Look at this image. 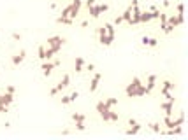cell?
<instances>
[{"label":"cell","mask_w":188,"mask_h":140,"mask_svg":"<svg viewBox=\"0 0 188 140\" xmlns=\"http://www.w3.org/2000/svg\"><path fill=\"white\" fill-rule=\"evenodd\" d=\"M125 95L128 98H134V96H144V95H149V93L146 91V86L143 84V81L139 77H134L132 82L125 88Z\"/></svg>","instance_id":"obj_1"},{"label":"cell","mask_w":188,"mask_h":140,"mask_svg":"<svg viewBox=\"0 0 188 140\" xmlns=\"http://www.w3.org/2000/svg\"><path fill=\"white\" fill-rule=\"evenodd\" d=\"M183 124H185V114H179L176 119H172V116H165V118H164V126H165L167 130L176 128V126H183Z\"/></svg>","instance_id":"obj_2"},{"label":"cell","mask_w":188,"mask_h":140,"mask_svg":"<svg viewBox=\"0 0 188 140\" xmlns=\"http://www.w3.org/2000/svg\"><path fill=\"white\" fill-rule=\"evenodd\" d=\"M60 63L62 61L60 60H55V61H51V60H46L42 65H40V70H42V74H44V77H48V75H51V72H53L56 67H60Z\"/></svg>","instance_id":"obj_3"},{"label":"cell","mask_w":188,"mask_h":140,"mask_svg":"<svg viewBox=\"0 0 188 140\" xmlns=\"http://www.w3.org/2000/svg\"><path fill=\"white\" fill-rule=\"evenodd\" d=\"M46 42H48V48H51V49H55L56 52H60L62 46L65 44V39H63V37H60V35H53V37H50Z\"/></svg>","instance_id":"obj_4"},{"label":"cell","mask_w":188,"mask_h":140,"mask_svg":"<svg viewBox=\"0 0 188 140\" xmlns=\"http://www.w3.org/2000/svg\"><path fill=\"white\" fill-rule=\"evenodd\" d=\"M69 5H70V14H69V18H70V19H76L77 14H79V11H81L83 0H72V2H70Z\"/></svg>","instance_id":"obj_5"},{"label":"cell","mask_w":188,"mask_h":140,"mask_svg":"<svg viewBox=\"0 0 188 140\" xmlns=\"http://www.w3.org/2000/svg\"><path fill=\"white\" fill-rule=\"evenodd\" d=\"M183 23H185V18H183V16H178V14L167 16V25H170L172 28H176V26H181Z\"/></svg>","instance_id":"obj_6"},{"label":"cell","mask_w":188,"mask_h":140,"mask_svg":"<svg viewBox=\"0 0 188 140\" xmlns=\"http://www.w3.org/2000/svg\"><path fill=\"white\" fill-rule=\"evenodd\" d=\"M69 84H70V75L65 74L62 79H60V82L55 86V89H56V93H60V91H63L65 88H69Z\"/></svg>","instance_id":"obj_7"},{"label":"cell","mask_w":188,"mask_h":140,"mask_svg":"<svg viewBox=\"0 0 188 140\" xmlns=\"http://www.w3.org/2000/svg\"><path fill=\"white\" fill-rule=\"evenodd\" d=\"M128 126H130V130H127V133L128 135H137L141 131V128H143V124H139L135 119H128Z\"/></svg>","instance_id":"obj_8"},{"label":"cell","mask_w":188,"mask_h":140,"mask_svg":"<svg viewBox=\"0 0 188 140\" xmlns=\"http://www.w3.org/2000/svg\"><path fill=\"white\" fill-rule=\"evenodd\" d=\"M160 107L164 109L165 116H172V114H174V100H165V102H162Z\"/></svg>","instance_id":"obj_9"},{"label":"cell","mask_w":188,"mask_h":140,"mask_svg":"<svg viewBox=\"0 0 188 140\" xmlns=\"http://www.w3.org/2000/svg\"><path fill=\"white\" fill-rule=\"evenodd\" d=\"M100 79H102V74H93V77H91V81H90V93H95L97 91V88H99L100 84Z\"/></svg>","instance_id":"obj_10"},{"label":"cell","mask_w":188,"mask_h":140,"mask_svg":"<svg viewBox=\"0 0 188 140\" xmlns=\"http://www.w3.org/2000/svg\"><path fill=\"white\" fill-rule=\"evenodd\" d=\"M99 42H100V46H106V48H107V46H111V44L114 42V35H109L107 32H106L104 35H99Z\"/></svg>","instance_id":"obj_11"},{"label":"cell","mask_w":188,"mask_h":140,"mask_svg":"<svg viewBox=\"0 0 188 140\" xmlns=\"http://www.w3.org/2000/svg\"><path fill=\"white\" fill-rule=\"evenodd\" d=\"M144 86H146V91L151 93L153 89H155V86H157V75H155V74H149L148 79H146V84H144Z\"/></svg>","instance_id":"obj_12"},{"label":"cell","mask_w":188,"mask_h":140,"mask_svg":"<svg viewBox=\"0 0 188 140\" xmlns=\"http://www.w3.org/2000/svg\"><path fill=\"white\" fill-rule=\"evenodd\" d=\"M141 44H143V46H146V48H157V46H158V40L153 39V37L144 35V37H141Z\"/></svg>","instance_id":"obj_13"},{"label":"cell","mask_w":188,"mask_h":140,"mask_svg":"<svg viewBox=\"0 0 188 140\" xmlns=\"http://www.w3.org/2000/svg\"><path fill=\"white\" fill-rule=\"evenodd\" d=\"M25 56H27V51H25V49H21L19 52H16V54H14V56L11 58V61H13V65H14V67H18L19 63H23Z\"/></svg>","instance_id":"obj_14"},{"label":"cell","mask_w":188,"mask_h":140,"mask_svg":"<svg viewBox=\"0 0 188 140\" xmlns=\"http://www.w3.org/2000/svg\"><path fill=\"white\" fill-rule=\"evenodd\" d=\"M172 89H174V82H172V81H164L160 93H162V96H165V95H169Z\"/></svg>","instance_id":"obj_15"},{"label":"cell","mask_w":188,"mask_h":140,"mask_svg":"<svg viewBox=\"0 0 188 140\" xmlns=\"http://www.w3.org/2000/svg\"><path fill=\"white\" fill-rule=\"evenodd\" d=\"M13 102H14V95H13V93H7V91H5L4 95H0V103H4V105H7V107H9Z\"/></svg>","instance_id":"obj_16"},{"label":"cell","mask_w":188,"mask_h":140,"mask_svg":"<svg viewBox=\"0 0 188 140\" xmlns=\"http://www.w3.org/2000/svg\"><path fill=\"white\" fill-rule=\"evenodd\" d=\"M74 70H76V72H83V70H85V58L83 56L76 58V61H74Z\"/></svg>","instance_id":"obj_17"},{"label":"cell","mask_w":188,"mask_h":140,"mask_svg":"<svg viewBox=\"0 0 188 140\" xmlns=\"http://www.w3.org/2000/svg\"><path fill=\"white\" fill-rule=\"evenodd\" d=\"M141 23H149L153 19V12L151 11H141Z\"/></svg>","instance_id":"obj_18"},{"label":"cell","mask_w":188,"mask_h":140,"mask_svg":"<svg viewBox=\"0 0 188 140\" xmlns=\"http://www.w3.org/2000/svg\"><path fill=\"white\" fill-rule=\"evenodd\" d=\"M88 12H90V18H93V19H97V18L100 16L99 4H95V5H91V7H88Z\"/></svg>","instance_id":"obj_19"},{"label":"cell","mask_w":188,"mask_h":140,"mask_svg":"<svg viewBox=\"0 0 188 140\" xmlns=\"http://www.w3.org/2000/svg\"><path fill=\"white\" fill-rule=\"evenodd\" d=\"M56 23L70 26V25H74V19H70V18H62V16H58V18H56Z\"/></svg>","instance_id":"obj_20"},{"label":"cell","mask_w":188,"mask_h":140,"mask_svg":"<svg viewBox=\"0 0 188 140\" xmlns=\"http://www.w3.org/2000/svg\"><path fill=\"white\" fill-rule=\"evenodd\" d=\"M72 119H74V122H81V121H85L86 116L85 114H81V112H74L72 114Z\"/></svg>","instance_id":"obj_21"},{"label":"cell","mask_w":188,"mask_h":140,"mask_svg":"<svg viewBox=\"0 0 188 140\" xmlns=\"http://www.w3.org/2000/svg\"><path fill=\"white\" fill-rule=\"evenodd\" d=\"M104 103L107 109H112L114 105H118V98H107V100H104Z\"/></svg>","instance_id":"obj_22"},{"label":"cell","mask_w":188,"mask_h":140,"mask_svg":"<svg viewBox=\"0 0 188 140\" xmlns=\"http://www.w3.org/2000/svg\"><path fill=\"white\" fill-rule=\"evenodd\" d=\"M176 12H178V16H183V12H185L183 2H178V4H176Z\"/></svg>","instance_id":"obj_23"},{"label":"cell","mask_w":188,"mask_h":140,"mask_svg":"<svg viewBox=\"0 0 188 140\" xmlns=\"http://www.w3.org/2000/svg\"><path fill=\"white\" fill-rule=\"evenodd\" d=\"M148 126H149V130H151V131L160 133V124H158V122H151V124H148Z\"/></svg>","instance_id":"obj_24"},{"label":"cell","mask_w":188,"mask_h":140,"mask_svg":"<svg viewBox=\"0 0 188 140\" xmlns=\"http://www.w3.org/2000/svg\"><path fill=\"white\" fill-rule=\"evenodd\" d=\"M44 51H46L44 46H39V49H37V54H39V58H40L42 61H44Z\"/></svg>","instance_id":"obj_25"},{"label":"cell","mask_w":188,"mask_h":140,"mask_svg":"<svg viewBox=\"0 0 188 140\" xmlns=\"http://www.w3.org/2000/svg\"><path fill=\"white\" fill-rule=\"evenodd\" d=\"M76 130H77V131H85V130H86V126H85V121L76 122Z\"/></svg>","instance_id":"obj_26"},{"label":"cell","mask_w":188,"mask_h":140,"mask_svg":"<svg viewBox=\"0 0 188 140\" xmlns=\"http://www.w3.org/2000/svg\"><path fill=\"white\" fill-rule=\"evenodd\" d=\"M99 9H100V14H104V12L109 11V5L107 4H99Z\"/></svg>","instance_id":"obj_27"},{"label":"cell","mask_w":188,"mask_h":140,"mask_svg":"<svg viewBox=\"0 0 188 140\" xmlns=\"http://www.w3.org/2000/svg\"><path fill=\"white\" fill-rule=\"evenodd\" d=\"M69 98H70V103H72V102H76L77 98H79V93H77V91H74L72 95H69Z\"/></svg>","instance_id":"obj_28"},{"label":"cell","mask_w":188,"mask_h":140,"mask_svg":"<svg viewBox=\"0 0 188 140\" xmlns=\"http://www.w3.org/2000/svg\"><path fill=\"white\" fill-rule=\"evenodd\" d=\"M7 105H4V103H0V114H7Z\"/></svg>","instance_id":"obj_29"},{"label":"cell","mask_w":188,"mask_h":140,"mask_svg":"<svg viewBox=\"0 0 188 140\" xmlns=\"http://www.w3.org/2000/svg\"><path fill=\"white\" fill-rule=\"evenodd\" d=\"M85 70H88V72H93V70H95V65H93V63H88V65H85Z\"/></svg>","instance_id":"obj_30"},{"label":"cell","mask_w":188,"mask_h":140,"mask_svg":"<svg viewBox=\"0 0 188 140\" xmlns=\"http://www.w3.org/2000/svg\"><path fill=\"white\" fill-rule=\"evenodd\" d=\"M70 103V98L69 96H62V105H69Z\"/></svg>","instance_id":"obj_31"},{"label":"cell","mask_w":188,"mask_h":140,"mask_svg":"<svg viewBox=\"0 0 188 140\" xmlns=\"http://www.w3.org/2000/svg\"><path fill=\"white\" fill-rule=\"evenodd\" d=\"M121 23H125V21H123V18H121V16H118L116 19H114V23H112V25H121Z\"/></svg>","instance_id":"obj_32"},{"label":"cell","mask_w":188,"mask_h":140,"mask_svg":"<svg viewBox=\"0 0 188 140\" xmlns=\"http://www.w3.org/2000/svg\"><path fill=\"white\" fill-rule=\"evenodd\" d=\"M13 40H21V33L14 32V33H13Z\"/></svg>","instance_id":"obj_33"},{"label":"cell","mask_w":188,"mask_h":140,"mask_svg":"<svg viewBox=\"0 0 188 140\" xmlns=\"http://www.w3.org/2000/svg\"><path fill=\"white\" fill-rule=\"evenodd\" d=\"M85 4H86V7H91V5H95V4H97V0H86Z\"/></svg>","instance_id":"obj_34"},{"label":"cell","mask_w":188,"mask_h":140,"mask_svg":"<svg viewBox=\"0 0 188 140\" xmlns=\"http://www.w3.org/2000/svg\"><path fill=\"white\" fill-rule=\"evenodd\" d=\"M5 91H7V93H13V95H14L16 88H14V86H7V88H5Z\"/></svg>","instance_id":"obj_35"},{"label":"cell","mask_w":188,"mask_h":140,"mask_svg":"<svg viewBox=\"0 0 188 140\" xmlns=\"http://www.w3.org/2000/svg\"><path fill=\"white\" fill-rule=\"evenodd\" d=\"M0 95H2V93H0Z\"/></svg>","instance_id":"obj_36"}]
</instances>
